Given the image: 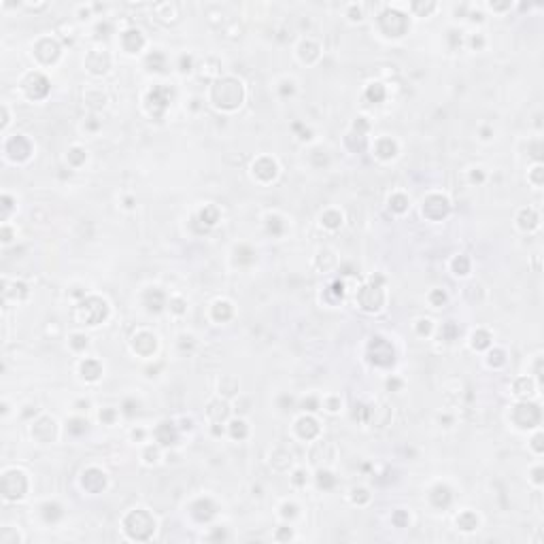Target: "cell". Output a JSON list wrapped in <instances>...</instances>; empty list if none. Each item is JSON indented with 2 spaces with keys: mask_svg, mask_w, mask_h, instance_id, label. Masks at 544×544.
<instances>
[{
  "mask_svg": "<svg viewBox=\"0 0 544 544\" xmlns=\"http://www.w3.org/2000/svg\"><path fill=\"white\" fill-rule=\"evenodd\" d=\"M6 153L13 159H26L30 155V142L23 136H15V138L6 142Z\"/></svg>",
  "mask_w": 544,
  "mask_h": 544,
  "instance_id": "12",
  "label": "cell"
},
{
  "mask_svg": "<svg viewBox=\"0 0 544 544\" xmlns=\"http://www.w3.org/2000/svg\"><path fill=\"white\" fill-rule=\"evenodd\" d=\"M145 304H147V308L149 310H162L164 306V293L159 291V289H151L147 295H145Z\"/></svg>",
  "mask_w": 544,
  "mask_h": 544,
  "instance_id": "22",
  "label": "cell"
},
{
  "mask_svg": "<svg viewBox=\"0 0 544 544\" xmlns=\"http://www.w3.org/2000/svg\"><path fill=\"white\" fill-rule=\"evenodd\" d=\"M359 304H362L364 310H379L383 304V291L379 287H364L357 295Z\"/></svg>",
  "mask_w": 544,
  "mask_h": 544,
  "instance_id": "10",
  "label": "cell"
},
{
  "mask_svg": "<svg viewBox=\"0 0 544 544\" xmlns=\"http://www.w3.org/2000/svg\"><path fill=\"white\" fill-rule=\"evenodd\" d=\"M472 340H474V342H472V345H474V349H485V347H489V334H487V332H476Z\"/></svg>",
  "mask_w": 544,
  "mask_h": 544,
  "instance_id": "33",
  "label": "cell"
},
{
  "mask_svg": "<svg viewBox=\"0 0 544 544\" xmlns=\"http://www.w3.org/2000/svg\"><path fill=\"white\" fill-rule=\"evenodd\" d=\"M189 64H191V58H181V70H189Z\"/></svg>",
  "mask_w": 544,
  "mask_h": 544,
  "instance_id": "47",
  "label": "cell"
},
{
  "mask_svg": "<svg viewBox=\"0 0 544 544\" xmlns=\"http://www.w3.org/2000/svg\"><path fill=\"white\" fill-rule=\"evenodd\" d=\"M85 425H87L85 421H81V419H75V421H70L68 431H70V434H81V431H85Z\"/></svg>",
  "mask_w": 544,
  "mask_h": 544,
  "instance_id": "39",
  "label": "cell"
},
{
  "mask_svg": "<svg viewBox=\"0 0 544 544\" xmlns=\"http://www.w3.org/2000/svg\"><path fill=\"white\" fill-rule=\"evenodd\" d=\"M157 440L162 444H174L177 442V429H174L172 423H162L157 427Z\"/></svg>",
  "mask_w": 544,
  "mask_h": 544,
  "instance_id": "19",
  "label": "cell"
},
{
  "mask_svg": "<svg viewBox=\"0 0 544 544\" xmlns=\"http://www.w3.org/2000/svg\"><path fill=\"white\" fill-rule=\"evenodd\" d=\"M2 491L4 498L9 500H17L26 491V478H23L21 472H6L2 478Z\"/></svg>",
  "mask_w": 544,
  "mask_h": 544,
  "instance_id": "7",
  "label": "cell"
},
{
  "mask_svg": "<svg viewBox=\"0 0 544 544\" xmlns=\"http://www.w3.org/2000/svg\"><path fill=\"white\" fill-rule=\"evenodd\" d=\"M534 442H536V451H542V444H540V442H542V438L538 436V438L534 440Z\"/></svg>",
  "mask_w": 544,
  "mask_h": 544,
  "instance_id": "50",
  "label": "cell"
},
{
  "mask_svg": "<svg viewBox=\"0 0 544 544\" xmlns=\"http://www.w3.org/2000/svg\"><path fill=\"white\" fill-rule=\"evenodd\" d=\"M79 317L83 319L87 325H98L102 319L107 317V304L100 298H87L85 302L79 304Z\"/></svg>",
  "mask_w": 544,
  "mask_h": 544,
  "instance_id": "3",
  "label": "cell"
},
{
  "mask_svg": "<svg viewBox=\"0 0 544 544\" xmlns=\"http://www.w3.org/2000/svg\"><path fill=\"white\" fill-rule=\"evenodd\" d=\"M34 53L38 55V60L53 62L60 55V47H58V43H55V41H51V38H43V41L36 45V51Z\"/></svg>",
  "mask_w": 544,
  "mask_h": 544,
  "instance_id": "13",
  "label": "cell"
},
{
  "mask_svg": "<svg viewBox=\"0 0 544 544\" xmlns=\"http://www.w3.org/2000/svg\"><path fill=\"white\" fill-rule=\"evenodd\" d=\"M377 153H379V157H383V159L394 157V155H396V145H394V142H391L389 138H383V140H379V145H377Z\"/></svg>",
  "mask_w": 544,
  "mask_h": 544,
  "instance_id": "26",
  "label": "cell"
},
{
  "mask_svg": "<svg viewBox=\"0 0 544 544\" xmlns=\"http://www.w3.org/2000/svg\"><path fill=\"white\" fill-rule=\"evenodd\" d=\"M126 414H134V404L132 402H126Z\"/></svg>",
  "mask_w": 544,
  "mask_h": 544,
  "instance_id": "49",
  "label": "cell"
},
{
  "mask_svg": "<svg viewBox=\"0 0 544 544\" xmlns=\"http://www.w3.org/2000/svg\"><path fill=\"white\" fill-rule=\"evenodd\" d=\"M217 217H219V213H217V209H213V206H206V209L200 213V219H202V223H206V226H215Z\"/></svg>",
  "mask_w": 544,
  "mask_h": 544,
  "instance_id": "28",
  "label": "cell"
},
{
  "mask_svg": "<svg viewBox=\"0 0 544 544\" xmlns=\"http://www.w3.org/2000/svg\"><path fill=\"white\" fill-rule=\"evenodd\" d=\"M370 359L377 366H389L394 364V349L387 340L383 338H374L370 345Z\"/></svg>",
  "mask_w": 544,
  "mask_h": 544,
  "instance_id": "8",
  "label": "cell"
},
{
  "mask_svg": "<svg viewBox=\"0 0 544 544\" xmlns=\"http://www.w3.org/2000/svg\"><path fill=\"white\" fill-rule=\"evenodd\" d=\"M515 389H517V394H519V396H525V394L530 396V394H532V383L527 381V379H519V381H517V385H515Z\"/></svg>",
  "mask_w": 544,
  "mask_h": 544,
  "instance_id": "34",
  "label": "cell"
},
{
  "mask_svg": "<svg viewBox=\"0 0 544 544\" xmlns=\"http://www.w3.org/2000/svg\"><path fill=\"white\" fill-rule=\"evenodd\" d=\"M170 98H172V90H170V87L155 85L153 90L149 92V98H147L151 113H153L155 117H162L164 109L168 107V102H170Z\"/></svg>",
  "mask_w": 544,
  "mask_h": 544,
  "instance_id": "6",
  "label": "cell"
},
{
  "mask_svg": "<svg viewBox=\"0 0 544 544\" xmlns=\"http://www.w3.org/2000/svg\"><path fill=\"white\" fill-rule=\"evenodd\" d=\"M81 372H83V377L90 379V381L98 379L100 377V364L94 362V359H87V362L81 364Z\"/></svg>",
  "mask_w": 544,
  "mask_h": 544,
  "instance_id": "24",
  "label": "cell"
},
{
  "mask_svg": "<svg viewBox=\"0 0 544 544\" xmlns=\"http://www.w3.org/2000/svg\"><path fill=\"white\" fill-rule=\"evenodd\" d=\"M412 9L414 11H421V13H429L431 9H434V4H425V6H423V4H412Z\"/></svg>",
  "mask_w": 544,
  "mask_h": 544,
  "instance_id": "45",
  "label": "cell"
},
{
  "mask_svg": "<svg viewBox=\"0 0 544 544\" xmlns=\"http://www.w3.org/2000/svg\"><path fill=\"white\" fill-rule=\"evenodd\" d=\"M332 293L338 295V298H342V283H334L332 285Z\"/></svg>",
  "mask_w": 544,
  "mask_h": 544,
  "instance_id": "46",
  "label": "cell"
},
{
  "mask_svg": "<svg viewBox=\"0 0 544 544\" xmlns=\"http://www.w3.org/2000/svg\"><path fill=\"white\" fill-rule=\"evenodd\" d=\"M100 419L111 421V419H113V412H111V410H107V412H100Z\"/></svg>",
  "mask_w": 544,
  "mask_h": 544,
  "instance_id": "48",
  "label": "cell"
},
{
  "mask_svg": "<svg viewBox=\"0 0 544 544\" xmlns=\"http://www.w3.org/2000/svg\"><path fill=\"white\" fill-rule=\"evenodd\" d=\"M132 347L136 353L140 355H151L155 351V336H151L149 332H140L138 336H134Z\"/></svg>",
  "mask_w": 544,
  "mask_h": 544,
  "instance_id": "14",
  "label": "cell"
},
{
  "mask_svg": "<svg viewBox=\"0 0 544 544\" xmlns=\"http://www.w3.org/2000/svg\"><path fill=\"white\" fill-rule=\"evenodd\" d=\"M453 268H455V274H468V270H470V262H468V258L459 255V258L453 262Z\"/></svg>",
  "mask_w": 544,
  "mask_h": 544,
  "instance_id": "30",
  "label": "cell"
},
{
  "mask_svg": "<svg viewBox=\"0 0 544 544\" xmlns=\"http://www.w3.org/2000/svg\"><path fill=\"white\" fill-rule=\"evenodd\" d=\"M268 221H270V223H268V230H270V232L274 230V234H278V232H281V228H278V219H276V217H274V219L270 217Z\"/></svg>",
  "mask_w": 544,
  "mask_h": 544,
  "instance_id": "44",
  "label": "cell"
},
{
  "mask_svg": "<svg viewBox=\"0 0 544 544\" xmlns=\"http://www.w3.org/2000/svg\"><path fill=\"white\" fill-rule=\"evenodd\" d=\"M85 66L90 68L92 73H96V75L105 73L107 66H109V55L107 53H100V51H92L90 55H87V60H85Z\"/></svg>",
  "mask_w": 544,
  "mask_h": 544,
  "instance_id": "16",
  "label": "cell"
},
{
  "mask_svg": "<svg viewBox=\"0 0 544 544\" xmlns=\"http://www.w3.org/2000/svg\"><path fill=\"white\" fill-rule=\"evenodd\" d=\"M368 98H370V100H374V102H379V100H383V98H385V90H383V85L374 83V85H370V87H368Z\"/></svg>",
  "mask_w": 544,
  "mask_h": 544,
  "instance_id": "31",
  "label": "cell"
},
{
  "mask_svg": "<svg viewBox=\"0 0 544 544\" xmlns=\"http://www.w3.org/2000/svg\"><path fill=\"white\" fill-rule=\"evenodd\" d=\"M211 98L221 109H236L243 100V87L234 79H221L213 85Z\"/></svg>",
  "mask_w": 544,
  "mask_h": 544,
  "instance_id": "1",
  "label": "cell"
},
{
  "mask_svg": "<svg viewBox=\"0 0 544 544\" xmlns=\"http://www.w3.org/2000/svg\"><path fill=\"white\" fill-rule=\"evenodd\" d=\"M457 334H459V327L455 325V323H446V325L442 327V336H444L446 340H453Z\"/></svg>",
  "mask_w": 544,
  "mask_h": 544,
  "instance_id": "36",
  "label": "cell"
},
{
  "mask_svg": "<svg viewBox=\"0 0 544 544\" xmlns=\"http://www.w3.org/2000/svg\"><path fill=\"white\" fill-rule=\"evenodd\" d=\"M122 43H124V49L126 51L134 53V51H138L140 47L145 45V38H142V34H140L138 30H128V32H124Z\"/></svg>",
  "mask_w": 544,
  "mask_h": 544,
  "instance_id": "18",
  "label": "cell"
},
{
  "mask_svg": "<svg viewBox=\"0 0 544 544\" xmlns=\"http://www.w3.org/2000/svg\"><path fill=\"white\" fill-rule=\"evenodd\" d=\"M449 213V202L442 196H429L423 204V215L429 219H442Z\"/></svg>",
  "mask_w": 544,
  "mask_h": 544,
  "instance_id": "9",
  "label": "cell"
},
{
  "mask_svg": "<svg viewBox=\"0 0 544 544\" xmlns=\"http://www.w3.org/2000/svg\"><path fill=\"white\" fill-rule=\"evenodd\" d=\"M323 223L327 228H336L340 223V215L338 213H325L323 215Z\"/></svg>",
  "mask_w": 544,
  "mask_h": 544,
  "instance_id": "37",
  "label": "cell"
},
{
  "mask_svg": "<svg viewBox=\"0 0 544 544\" xmlns=\"http://www.w3.org/2000/svg\"><path fill=\"white\" fill-rule=\"evenodd\" d=\"M26 92L30 98H34V100L45 98L47 92H49V81H47L43 75H32L26 81Z\"/></svg>",
  "mask_w": 544,
  "mask_h": 544,
  "instance_id": "11",
  "label": "cell"
},
{
  "mask_svg": "<svg viewBox=\"0 0 544 544\" xmlns=\"http://www.w3.org/2000/svg\"><path fill=\"white\" fill-rule=\"evenodd\" d=\"M319 485H321V487H332V485H334L332 474H327V472H321V474H319Z\"/></svg>",
  "mask_w": 544,
  "mask_h": 544,
  "instance_id": "41",
  "label": "cell"
},
{
  "mask_svg": "<svg viewBox=\"0 0 544 544\" xmlns=\"http://www.w3.org/2000/svg\"><path fill=\"white\" fill-rule=\"evenodd\" d=\"M253 172H255V177H258V179L270 181V179H274V174H276V164L272 162V159H268V157H262V159L255 162Z\"/></svg>",
  "mask_w": 544,
  "mask_h": 544,
  "instance_id": "15",
  "label": "cell"
},
{
  "mask_svg": "<svg viewBox=\"0 0 544 544\" xmlns=\"http://www.w3.org/2000/svg\"><path fill=\"white\" fill-rule=\"evenodd\" d=\"M519 221H521V228L523 230H532V228L538 226V215L527 209V211H523L521 215H519Z\"/></svg>",
  "mask_w": 544,
  "mask_h": 544,
  "instance_id": "27",
  "label": "cell"
},
{
  "mask_svg": "<svg viewBox=\"0 0 544 544\" xmlns=\"http://www.w3.org/2000/svg\"><path fill=\"white\" fill-rule=\"evenodd\" d=\"M147 64L151 66V70H164V55L162 53H157V51H153L147 58Z\"/></svg>",
  "mask_w": 544,
  "mask_h": 544,
  "instance_id": "29",
  "label": "cell"
},
{
  "mask_svg": "<svg viewBox=\"0 0 544 544\" xmlns=\"http://www.w3.org/2000/svg\"><path fill=\"white\" fill-rule=\"evenodd\" d=\"M83 487L87 491H100L102 487H105V474H102L100 470H87L85 474H83Z\"/></svg>",
  "mask_w": 544,
  "mask_h": 544,
  "instance_id": "17",
  "label": "cell"
},
{
  "mask_svg": "<svg viewBox=\"0 0 544 544\" xmlns=\"http://www.w3.org/2000/svg\"><path fill=\"white\" fill-rule=\"evenodd\" d=\"M444 300H446V295L442 291H434V293H431V302H434V304H442Z\"/></svg>",
  "mask_w": 544,
  "mask_h": 544,
  "instance_id": "43",
  "label": "cell"
},
{
  "mask_svg": "<svg viewBox=\"0 0 544 544\" xmlns=\"http://www.w3.org/2000/svg\"><path fill=\"white\" fill-rule=\"evenodd\" d=\"M206 412H209V417L213 421H221V419L228 417V404L226 402H211Z\"/></svg>",
  "mask_w": 544,
  "mask_h": 544,
  "instance_id": "23",
  "label": "cell"
},
{
  "mask_svg": "<svg viewBox=\"0 0 544 544\" xmlns=\"http://www.w3.org/2000/svg\"><path fill=\"white\" fill-rule=\"evenodd\" d=\"M396 523L402 525V523H404V515H396Z\"/></svg>",
  "mask_w": 544,
  "mask_h": 544,
  "instance_id": "51",
  "label": "cell"
},
{
  "mask_svg": "<svg viewBox=\"0 0 544 544\" xmlns=\"http://www.w3.org/2000/svg\"><path fill=\"white\" fill-rule=\"evenodd\" d=\"M431 502H434V506L438 508H444V506H449L451 504V491L446 489V487H436L434 493H431Z\"/></svg>",
  "mask_w": 544,
  "mask_h": 544,
  "instance_id": "21",
  "label": "cell"
},
{
  "mask_svg": "<svg viewBox=\"0 0 544 544\" xmlns=\"http://www.w3.org/2000/svg\"><path fill=\"white\" fill-rule=\"evenodd\" d=\"M298 431H300V436H302V438L310 440V438H315V436L319 434V425H317V421L308 419V417H304V419H300V421H298Z\"/></svg>",
  "mask_w": 544,
  "mask_h": 544,
  "instance_id": "20",
  "label": "cell"
},
{
  "mask_svg": "<svg viewBox=\"0 0 544 544\" xmlns=\"http://www.w3.org/2000/svg\"><path fill=\"white\" fill-rule=\"evenodd\" d=\"M513 421L519 427H534L540 423V408L536 404H519L513 410Z\"/></svg>",
  "mask_w": 544,
  "mask_h": 544,
  "instance_id": "5",
  "label": "cell"
},
{
  "mask_svg": "<svg viewBox=\"0 0 544 544\" xmlns=\"http://www.w3.org/2000/svg\"><path fill=\"white\" fill-rule=\"evenodd\" d=\"M457 523L463 527V530H474V527H476V517L472 515V513H466V515H461L457 519Z\"/></svg>",
  "mask_w": 544,
  "mask_h": 544,
  "instance_id": "32",
  "label": "cell"
},
{
  "mask_svg": "<svg viewBox=\"0 0 544 544\" xmlns=\"http://www.w3.org/2000/svg\"><path fill=\"white\" fill-rule=\"evenodd\" d=\"M379 26H381V30L385 32L387 36H402L404 32L408 30V19L404 17L402 13L387 9L385 13H381Z\"/></svg>",
  "mask_w": 544,
  "mask_h": 544,
  "instance_id": "4",
  "label": "cell"
},
{
  "mask_svg": "<svg viewBox=\"0 0 544 544\" xmlns=\"http://www.w3.org/2000/svg\"><path fill=\"white\" fill-rule=\"evenodd\" d=\"M213 317L217 319V321H228V319L232 317V306L228 302H217L213 306Z\"/></svg>",
  "mask_w": 544,
  "mask_h": 544,
  "instance_id": "25",
  "label": "cell"
},
{
  "mask_svg": "<svg viewBox=\"0 0 544 544\" xmlns=\"http://www.w3.org/2000/svg\"><path fill=\"white\" fill-rule=\"evenodd\" d=\"M389 204H391V209L398 211V213H402L406 209V198L404 196H394L389 200Z\"/></svg>",
  "mask_w": 544,
  "mask_h": 544,
  "instance_id": "35",
  "label": "cell"
},
{
  "mask_svg": "<svg viewBox=\"0 0 544 544\" xmlns=\"http://www.w3.org/2000/svg\"><path fill=\"white\" fill-rule=\"evenodd\" d=\"M232 436H234V438H245L247 436V427H245L243 421L232 423Z\"/></svg>",
  "mask_w": 544,
  "mask_h": 544,
  "instance_id": "38",
  "label": "cell"
},
{
  "mask_svg": "<svg viewBox=\"0 0 544 544\" xmlns=\"http://www.w3.org/2000/svg\"><path fill=\"white\" fill-rule=\"evenodd\" d=\"M124 525H126V532L136 540H147L151 532L155 530L153 517L145 513V510H134V513H130Z\"/></svg>",
  "mask_w": 544,
  "mask_h": 544,
  "instance_id": "2",
  "label": "cell"
},
{
  "mask_svg": "<svg viewBox=\"0 0 544 544\" xmlns=\"http://www.w3.org/2000/svg\"><path fill=\"white\" fill-rule=\"evenodd\" d=\"M87 345V338H83V336H75L73 338V347L75 349H83Z\"/></svg>",
  "mask_w": 544,
  "mask_h": 544,
  "instance_id": "42",
  "label": "cell"
},
{
  "mask_svg": "<svg viewBox=\"0 0 544 544\" xmlns=\"http://www.w3.org/2000/svg\"><path fill=\"white\" fill-rule=\"evenodd\" d=\"M83 159H85V153H83L81 149H73V151H70V162H73V164H81Z\"/></svg>",
  "mask_w": 544,
  "mask_h": 544,
  "instance_id": "40",
  "label": "cell"
}]
</instances>
